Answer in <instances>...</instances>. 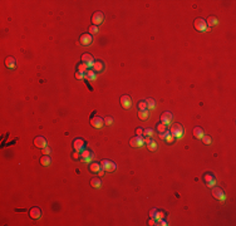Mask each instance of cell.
Masks as SVG:
<instances>
[{
  "instance_id": "obj_1",
  "label": "cell",
  "mask_w": 236,
  "mask_h": 226,
  "mask_svg": "<svg viewBox=\"0 0 236 226\" xmlns=\"http://www.w3.org/2000/svg\"><path fill=\"white\" fill-rule=\"evenodd\" d=\"M193 27H195V29L197 32H207V30H210L211 28H209L207 27V24H206V20H204L202 18H197V19H195V22H193Z\"/></svg>"
},
{
  "instance_id": "obj_2",
  "label": "cell",
  "mask_w": 236,
  "mask_h": 226,
  "mask_svg": "<svg viewBox=\"0 0 236 226\" xmlns=\"http://www.w3.org/2000/svg\"><path fill=\"white\" fill-rule=\"evenodd\" d=\"M170 133L175 138H181L183 136V127L181 126L180 123H173L171 126V129H170Z\"/></svg>"
},
{
  "instance_id": "obj_3",
  "label": "cell",
  "mask_w": 236,
  "mask_h": 226,
  "mask_svg": "<svg viewBox=\"0 0 236 226\" xmlns=\"http://www.w3.org/2000/svg\"><path fill=\"white\" fill-rule=\"evenodd\" d=\"M99 165H100V168L106 171V172H113L116 170V163L111 160H102L99 162Z\"/></svg>"
},
{
  "instance_id": "obj_4",
  "label": "cell",
  "mask_w": 236,
  "mask_h": 226,
  "mask_svg": "<svg viewBox=\"0 0 236 226\" xmlns=\"http://www.w3.org/2000/svg\"><path fill=\"white\" fill-rule=\"evenodd\" d=\"M202 180H204L205 185L207 187H214L216 185V177H215L214 173H211V172H206L204 175V177H202Z\"/></svg>"
},
{
  "instance_id": "obj_5",
  "label": "cell",
  "mask_w": 236,
  "mask_h": 226,
  "mask_svg": "<svg viewBox=\"0 0 236 226\" xmlns=\"http://www.w3.org/2000/svg\"><path fill=\"white\" fill-rule=\"evenodd\" d=\"M91 124H92V127H94V128H97V129H100L104 126V121H103V118H100V117H98V116H96V114H93L91 117Z\"/></svg>"
},
{
  "instance_id": "obj_6",
  "label": "cell",
  "mask_w": 236,
  "mask_h": 226,
  "mask_svg": "<svg viewBox=\"0 0 236 226\" xmlns=\"http://www.w3.org/2000/svg\"><path fill=\"white\" fill-rule=\"evenodd\" d=\"M86 141L83 140V138H75L73 141V149L74 151H78V152H82L83 149H86Z\"/></svg>"
},
{
  "instance_id": "obj_7",
  "label": "cell",
  "mask_w": 236,
  "mask_h": 226,
  "mask_svg": "<svg viewBox=\"0 0 236 226\" xmlns=\"http://www.w3.org/2000/svg\"><path fill=\"white\" fill-rule=\"evenodd\" d=\"M103 20H104V15H103L102 11L93 13V15H92V23H93V25H96V27H99V25L103 23Z\"/></svg>"
},
{
  "instance_id": "obj_8",
  "label": "cell",
  "mask_w": 236,
  "mask_h": 226,
  "mask_svg": "<svg viewBox=\"0 0 236 226\" xmlns=\"http://www.w3.org/2000/svg\"><path fill=\"white\" fill-rule=\"evenodd\" d=\"M92 41H93V36H92L89 33H84V34H82L81 38H79V43H81L82 45H84V47L91 45Z\"/></svg>"
},
{
  "instance_id": "obj_9",
  "label": "cell",
  "mask_w": 236,
  "mask_h": 226,
  "mask_svg": "<svg viewBox=\"0 0 236 226\" xmlns=\"http://www.w3.org/2000/svg\"><path fill=\"white\" fill-rule=\"evenodd\" d=\"M93 158H94V156L92 153V151H89V149L86 148L81 152V160L83 162H91V161H93Z\"/></svg>"
},
{
  "instance_id": "obj_10",
  "label": "cell",
  "mask_w": 236,
  "mask_h": 226,
  "mask_svg": "<svg viewBox=\"0 0 236 226\" xmlns=\"http://www.w3.org/2000/svg\"><path fill=\"white\" fill-rule=\"evenodd\" d=\"M143 143H145V141H143L142 136H136V137H133V138H131L129 140V146L131 147H141Z\"/></svg>"
},
{
  "instance_id": "obj_11",
  "label": "cell",
  "mask_w": 236,
  "mask_h": 226,
  "mask_svg": "<svg viewBox=\"0 0 236 226\" xmlns=\"http://www.w3.org/2000/svg\"><path fill=\"white\" fill-rule=\"evenodd\" d=\"M121 106L124 108V109H129L131 107H132V99H131L129 95L124 94L121 97Z\"/></svg>"
},
{
  "instance_id": "obj_12",
  "label": "cell",
  "mask_w": 236,
  "mask_h": 226,
  "mask_svg": "<svg viewBox=\"0 0 236 226\" xmlns=\"http://www.w3.org/2000/svg\"><path fill=\"white\" fill-rule=\"evenodd\" d=\"M212 196L216 200H225V194H224V191L221 190L220 187H217V186H214L212 187Z\"/></svg>"
},
{
  "instance_id": "obj_13",
  "label": "cell",
  "mask_w": 236,
  "mask_h": 226,
  "mask_svg": "<svg viewBox=\"0 0 236 226\" xmlns=\"http://www.w3.org/2000/svg\"><path fill=\"white\" fill-rule=\"evenodd\" d=\"M82 63H84V64H86V65L88 67V68H89V67L93 65V63H94V58L92 57L89 53H84L83 55H82Z\"/></svg>"
},
{
  "instance_id": "obj_14",
  "label": "cell",
  "mask_w": 236,
  "mask_h": 226,
  "mask_svg": "<svg viewBox=\"0 0 236 226\" xmlns=\"http://www.w3.org/2000/svg\"><path fill=\"white\" fill-rule=\"evenodd\" d=\"M34 145L37 146L38 148H44V147H47L48 146V142H47V140H45L44 137L38 136V137L34 138Z\"/></svg>"
},
{
  "instance_id": "obj_15",
  "label": "cell",
  "mask_w": 236,
  "mask_h": 226,
  "mask_svg": "<svg viewBox=\"0 0 236 226\" xmlns=\"http://www.w3.org/2000/svg\"><path fill=\"white\" fill-rule=\"evenodd\" d=\"M29 216L32 217L33 220H38V219H40V216H41V211H40V208L39 207H32L30 210H29Z\"/></svg>"
},
{
  "instance_id": "obj_16",
  "label": "cell",
  "mask_w": 236,
  "mask_h": 226,
  "mask_svg": "<svg viewBox=\"0 0 236 226\" xmlns=\"http://www.w3.org/2000/svg\"><path fill=\"white\" fill-rule=\"evenodd\" d=\"M92 68H93V70L96 73H100V72H103L104 70V64H103L102 60H94Z\"/></svg>"
},
{
  "instance_id": "obj_17",
  "label": "cell",
  "mask_w": 236,
  "mask_h": 226,
  "mask_svg": "<svg viewBox=\"0 0 236 226\" xmlns=\"http://www.w3.org/2000/svg\"><path fill=\"white\" fill-rule=\"evenodd\" d=\"M172 121V113L171 112H163L161 114V122L165 123V124H168L171 123Z\"/></svg>"
},
{
  "instance_id": "obj_18",
  "label": "cell",
  "mask_w": 236,
  "mask_h": 226,
  "mask_svg": "<svg viewBox=\"0 0 236 226\" xmlns=\"http://www.w3.org/2000/svg\"><path fill=\"white\" fill-rule=\"evenodd\" d=\"M192 133H193V137L196 138V140H201L202 137H204V129H202L201 127H195L193 128V131H192Z\"/></svg>"
},
{
  "instance_id": "obj_19",
  "label": "cell",
  "mask_w": 236,
  "mask_h": 226,
  "mask_svg": "<svg viewBox=\"0 0 236 226\" xmlns=\"http://www.w3.org/2000/svg\"><path fill=\"white\" fill-rule=\"evenodd\" d=\"M5 65L9 69H14L16 67V62H15V59L13 57H6L5 58Z\"/></svg>"
},
{
  "instance_id": "obj_20",
  "label": "cell",
  "mask_w": 236,
  "mask_h": 226,
  "mask_svg": "<svg viewBox=\"0 0 236 226\" xmlns=\"http://www.w3.org/2000/svg\"><path fill=\"white\" fill-rule=\"evenodd\" d=\"M206 24H207V27H209V28L215 27V25H217V24H218V19L216 18V16H209V19L206 20Z\"/></svg>"
},
{
  "instance_id": "obj_21",
  "label": "cell",
  "mask_w": 236,
  "mask_h": 226,
  "mask_svg": "<svg viewBox=\"0 0 236 226\" xmlns=\"http://www.w3.org/2000/svg\"><path fill=\"white\" fill-rule=\"evenodd\" d=\"M138 118H140L141 121H147L150 117V113H148V109H145V111H138L137 113Z\"/></svg>"
},
{
  "instance_id": "obj_22",
  "label": "cell",
  "mask_w": 236,
  "mask_h": 226,
  "mask_svg": "<svg viewBox=\"0 0 236 226\" xmlns=\"http://www.w3.org/2000/svg\"><path fill=\"white\" fill-rule=\"evenodd\" d=\"M102 168H100V165L98 162H92L89 165V171L93 173H98V171H100Z\"/></svg>"
},
{
  "instance_id": "obj_23",
  "label": "cell",
  "mask_w": 236,
  "mask_h": 226,
  "mask_svg": "<svg viewBox=\"0 0 236 226\" xmlns=\"http://www.w3.org/2000/svg\"><path fill=\"white\" fill-rule=\"evenodd\" d=\"M84 78L87 79V81H94L96 79V72L92 69H88L86 73H84Z\"/></svg>"
},
{
  "instance_id": "obj_24",
  "label": "cell",
  "mask_w": 236,
  "mask_h": 226,
  "mask_svg": "<svg viewBox=\"0 0 236 226\" xmlns=\"http://www.w3.org/2000/svg\"><path fill=\"white\" fill-rule=\"evenodd\" d=\"M50 162H52V160H50L49 154H44V156H41V158H40V163H41L43 166H49V165H50Z\"/></svg>"
},
{
  "instance_id": "obj_25",
  "label": "cell",
  "mask_w": 236,
  "mask_h": 226,
  "mask_svg": "<svg viewBox=\"0 0 236 226\" xmlns=\"http://www.w3.org/2000/svg\"><path fill=\"white\" fill-rule=\"evenodd\" d=\"M157 131H158V133H165V132H167L168 131V127H167V124H165V123H158L157 124Z\"/></svg>"
},
{
  "instance_id": "obj_26",
  "label": "cell",
  "mask_w": 236,
  "mask_h": 226,
  "mask_svg": "<svg viewBox=\"0 0 236 226\" xmlns=\"http://www.w3.org/2000/svg\"><path fill=\"white\" fill-rule=\"evenodd\" d=\"M100 180L99 178H97V177H94V178H92L91 180V186L92 187H94V188H99L100 187Z\"/></svg>"
},
{
  "instance_id": "obj_27",
  "label": "cell",
  "mask_w": 236,
  "mask_h": 226,
  "mask_svg": "<svg viewBox=\"0 0 236 226\" xmlns=\"http://www.w3.org/2000/svg\"><path fill=\"white\" fill-rule=\"evenodd\" d=\"M147 148H148L150 151H156L157 149V143L153 141V140H150V142H147Z\"/></svg>"
},
{
  "instance_id": "obj_28",
  "label": "cell",
  "mask_w": 236,
  "mask_h": 226,
  "mask_svg": "<svg viewBox=\"0 0 236 226\" xmlns=\"http://www.w3.org/2000/svg\"><path fill=\"white\" fill-rule=\"evenodd\" d=\"M146 103H147V109H153V108L156 107V102H155V99H152V98H147L146 99Z\"/></svg>"
},
{
  "instance_id": "obj_29",
  "label": "cell",
  "mask_w": 236,
  "mask_h": 226,
  "mask_svg": "<svg viewBox=\"0 0 236 226\" xmlns=\"http://www.w3.org/2000/svg\"><path fill=\"white\" fill-rule=\"evenodd\" d=\"M165 141L167 142L168 145H171V143H173V141H175V137L171 135L170 133V131H168L167 133H166V136H165Z\"/></svg>"
},
{
  "instance_id": "obj_30",
  "label": "cell",
  "mask_w": 236,
  "mask_h": 226,
  "mask_svg": "<svg viewBox=\"0 0 236 226\" xmlns=\"http://www.w3.org/2000/svg\"><path fill=\"white\" fill-rule=\"evenodd\" d=\"M137 108H138V111H145V109H147V103H146V100H140V102L137 103Z\"/></svg>"
},
{
  "instance_id": "obj_31",
  "label": "cell",
  "mask_w": 236,
  "mask_h": 226,
  "mask_svg": "<svg viewBox=\"0 0 236 226\" xmlns=\"http://www.w3.org/2000/svg\"><path fill=\"white\" fill-rule=\"evenodd\" d=\"M88 32H89V34H91V35H93V34H97V33H99V28L92 24L91 27H89V29H88Z\"/></svg>"
},
{
  "instance_id": "obj_32",
  "label": "cell",
  "mask_w": 236,
  "mask_h": 226,
  "mask_svg": "<svg viewBox=\"0 0 236 226\" xmlns=\"http://www.w3.org/2000/svg\"><path fill=\"white\" fill-rule=\"evenodd\" d=\"M77 70H79V72H82V73H86L88 70V67L84 64V63H79L78 67H77Z\"/></svg>"
},
{
  "instance_id": "obj_33",
  "label": "cell",
  "mask_w": 236,
  "mask_h": 226,
  "mask_svg": "<svg viewBox=\"0 0 236 226\" xmlns=\"http://www.w3.org/2000/svg\"><path fill=\"white\" fill-rule=\"evenodd\" d=\"M201 140H202V142H204V145H211V142H212L211 137L207 136V135H204V137H202Z\"/></svg>"
},
{
  "instance_id": "obj_34",
  "label": "cell",
  "mask_w": 236,
  "mask_h": 226,
  "mask_svg": "<svg viewBox=\"0 0 236 226\" xmlns=\"http://www.w3.org/2000/svg\"><path fill=\"white\" fill-rule=\"evenodd\" d=\"M163 217H165V212L163 211H156V213H155V219L156 220H162Z\"/></svg>"
},
{
  "instance_id": "obj_35",
  "label": "cell",
  "mask_w": 236,
  "mask_h": 226,
  "mask_svg": "<svg viewBox=\"0 0 236 226\" xmlns=\"http://www.w3.org/2000/svg\"><path fill=\"white\" fill-rule=\"evenodd\" d=\"M103 121H104V124H108V126H111L112 123H113V118L111 116H107V117H104L103 118Z\"/></svg>"
},
{
  "instance_id": "obj_36",
  "label": "cell",
  "mask_w": 236,
  "mask_h": 226,
  "mask_svg": "<svg viewBox=\"0 0 236 226\" xmlns=\"http://www.w3.org/2000/svg\"><path fill=\"white\" fill-rule=\"evenodd\" d=\"M152 135H153V131L151 128H147V129L143 131V136H146V137H151Z\"/></svg>"
},
{
  "instance_id": "obj_37",
  "label": "cell",
  "mask_w": 236,
  "mask_h": 226,
  "mask_svg": "<svg viewBox=\"0 0 236 226\" xmlns=\"http://www.w3.org/2000/svg\"><path fill=\"white\" fill-rule=\"evenodd\" d=\"M72 158H73V160H75V161L79 160V158H81V152H78V151H74L73 154H72Z\"/></svg>"
},
{
  "instance_id": "obj_38",
  "label": "cell",
  "mask_w": 236,
  "mask_h": 226,
  "mask_svg": "<svg viewBox=\"0 0 236 226\" xmlns=\"http://www.w3.org/2000/svg\"><path fill=\"white\" fill-rule=\"evenodd\" d=\"M75 78H77V79H82V78H84V73H82V72H79V70H77V73H75Z\"/></svg>"
},
{
  "instance_id": "obj_39",
  "label": "cell",
  "mask_w": 236,
  "mask_h": 226,
  "mask_svg": "<svg viewBox=\"0 0 236 226\" xmlns=\"http://www.w3.org/2000/svg\"><path fill=\"white\" fill-rule=\"evenodd\" d=\"M136 136H143V129L141 127H138L136 129Z\"/></svg>"
},
{
  "instance_id": "obj_40",
  "label": "cell",
  "mask_w": 236,
  "mask_h": 226,
  "mask_svg": "<svg viewBox=\"0 0 236 226\" xmlns=\"http://www.w3.org/2000/svg\"><path fill=\"white\" fill-rule=\"evenodd\" d=\"M43 153H44V154H49V153H50V148L48 147V146L43 148Z\"/></svg>"
},
{
  "instance_id": "obj_41",
  "label": "cell",
  "mask_w": 236,
  "mask_h": 226,
  "mask_svg": "<svg viewBox=\"0 0 236 226\" xmlns=\"http://www.w3.org/2000/svg\"><path fill=\"white\" fill-rule=\"evenodd\" d=\"M147 224H148L150 226H153V225H156V221H155V219L152 217V219H150V220H148V222H147Z\"/></svg>"
},
{
  "instance_id": "obj_42",
  "label": "cell",
  "mask_w": 236,
  "mask_h": 226,
  "mask_svg": "<svg viewBox=\"0 0 236 226\" xmlns=\"http://www.w3.org/2000/svg\"><path fill=\"white\" fill-rule=\"evenodd\" d=\"M156 211H157V208H153V210H151V212H150V216H151V217H155V213H156Z\"/></svg>"
},
{
  "instance_id": "obj_43",
  "label": "cell",
  "mask_w": 236,
  "mask_h": 226,
  "mask_svg": "<svg viewBox=\"0 0 236 226\" xmlns=\"http://www.w3.org/2000/svg\"><path fill=\"white\" fill-rule=\"evenodd\" d=\"M104 173H106V171H103V170L98 171V176H99V177H103V176H104Z\"/></svg>"
}]
</instances>
